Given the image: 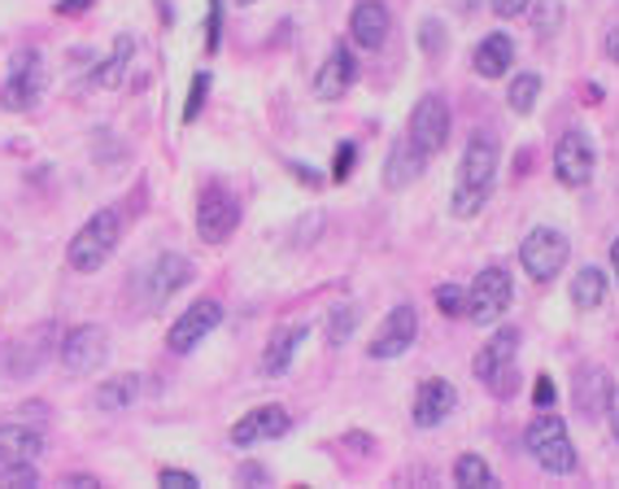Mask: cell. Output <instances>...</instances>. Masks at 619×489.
I'll return each mask as SVG.
<instances>
[{
  "label": "cell",
  "mask_w": 619,
  "mask_h": 489,
  "mask_svg": "<svg viewBox=\"0 0 619 489\" xmlns=\"http://www.w3.org/2000/svg\"><path fill=\"white\" fill-rule=\"evenodd\" d=\"M136 393H140V376H114L97 389V406L101 411H127L136 402Z\"/></svg>",
  "instance_id": "25"
},
{
  "label": "cell",
  "mask_w": 619,
  "mask_h": 489,
  "mask_svg": "<svg viewBox=\"0 0 619 489\" xmlns=\"http://www.w3.org/2000/svg\"><path fill=\"white\" fill-rule=\"evenodd\" d=\"M419 40H424V53H432V58H437V53L445 49V27H441L437 18H428V23H424V32H419Z\"/></svg>",
  "instance_id": "34"
},
{
  "label": "cell",
  "mask_w": 619,
  "mask_h": 489,
  "mask_svg": "<svg viewBox=\"0 0 619 489\" xmlns=\"http://www.w3.org/2000/svg\"><path fill=\"white\" fill-rule=\"evenodd\" d=\"M424 166H428V153H419V149L410 145V136H406V140H397V145H393L389 166H384V171H389L384 179H389V188H406L410 179H419V171H424Z\"/></svg>",
  "instance_id": "21"
},
{
  "label": "cell",
  "mask_w": 619,
  "mask_h": 489,
  "mask_svg": "<svg viewBox=\"0 0 619 489\" xmlns=\"http://www.w3.org/2000/svg\"><path fill=\"white\" fill-rule=\"evenodd\" d=\"M554 175L567 188H584L593 179V145L580 131H567L558 140V149H554Z\"/></svg>",
  "instance_id": "13"
},
{
  "label": "cell",
  "mask_w": 619,
  "mask_h": 489,
  "mask_svg": "<svg viewBox=\"0 0 619 489\" xmlns=\"http://www.w3.org/2000/svg\"><path fill=\"white\" fill-rule=\"evenodd\" d=\"M489 5H493L497 18H519V14L532 5V0H489Z\"/></svg>",
  "instance_id": "37"
},
{
  "label": "cell",
  "mask_w": 619,
  "mask_h": 489,
  "mask_svg": "<svg viewBox=\"0 0 619 489\" xmlns=\"http://www.w3.org/2000/svg\"><path fill=\"white\" fill-rule=\"evenodd\" d=\"M523 450H528L545 472H554V476H567V472L576 467V446H571V437H567V424H563V415H554L549 406H541V415L528 424Z\"/></svg>",
  "instance_id": "2"
},
{
  "label": "cell",
  "mask_w": 619,
  "mask_h": 489,
  "mask_svg": "<svg viewBox=\"0 0 619 489\" xmlns=\"http://www.w3.org/2000/svg\"><path fill=\"white\" fill-rule=\"evenodd\" d=\"M92 5H97V0H58V14H84Z\"/></svg>",
  "instance_id": "41"
},
{
  "label": "cell",
  "mask_w": 619,
  "mask_h": 489,
  "mask_svg": "<svg viewBox=\"0 0 619 489\" xmlns=\"http://www.w3.org/2000/svg\"><path fill=\"white\" fill-rule=\"evenodd\" d=\"M354 328H358V311H354V306H337L332 319H328V341H332V346H345V341L354 337Z\"/></svg>",
  "instance_id": "30"
},
{
  "label": "cell",
  "mask_w": 619,
  "mask_h": 489,
  "mask_svg": "<svg viewBox=\"0 0 619 489\" xmlns=\"http://www.w3.org/2000/svg\"><path fill=\"white\" fill-rule=\"evenodd\" d=\"M192 280V263L184 259V254H162L153 267H149V276H144V285H149V302L153 306H162L170 293H179L184 285Z\"/></svg>",
  "instance_id": "17"
},
{
  "label": "cell",
  "mask_w": 619,
  "mask_h": 489,
  "mask_svg": "<svg viewBox=\"0 0 619 489\" xmlns=\"http://www.w3.org/2000/svg\"><path fill=\"white\" fill-rule=\"evenodd\" d=\"M454 406H458V389H454L450 380L432 376V380H424L419 393H415V424H419V428H437Z\"/></svg>",
  "instance_id": "15"
},
{
  "label": "cell",
  "mask_w": 619,
  "mask_h": 489,
  "mask_svg": "<svg viewBox=\"0 0 619 489\" xmlns=\"http://www.w3.org/2000/svg\"><path fill=\"white\" fill-rule=\"evenodd\" d=\"M606 402H610V380L602 372H584L576 380V411L584 419H597V415H606Z\"/></svg>",
  "instance_id": "22"
},
{
  "label": "cell",
  "mask_w": 619,
  "mask_h": 489,
  "mask_svg": "<svg viewBox=\"0 0 619 489\" xmlns=\"http://www.w3.org/2000/svg\"><path fill=\"white\" fill-rule=\"evenodd\" d=\"M218 27H223V0H210V23H205V49H218Z\"/></svg>",
  "instance_id": "36"
},
{
  "label": "cell",
  "mask_w": 619,
  "mask_h": 489,
  "mask_svg": "<svg viewBox=\"0 0 619 489\" xmlns=\"http://www.w3.org/2000/svg\"><path fill=\"white\" fill-rule=\"evenodd\" d=\"M493 175H497V140L489 131H476L463 149V166H458L450 210L458 218H476L484 210V201L493 197Z\"/></svg>",
  "instance_id": "1"
},
{
  "label": "cell",
  "mask_w": 619,
  "mask_h": 489,
  "mask_svg": "<svg viewBox=\"0 0 619 489\" xmlns=\"http://www.w3.org/2000/svg\"><path fill=\"white\" fill-rule=\"evenodd\" d=\"M515 354H519V328H497L489 337V346L476 354V380L489 385L497 398H510L515 393Z\"/></svg>",
  "instance_id": "5"
},
{
  "label": "cell",
  "mask_w": 619,
  "mask_h": 489,
  "mask_svg": "<svg viewBox=\"0 0 619 489\" xmlns=\"http://www.w3.org/2000/svg\"><path fill=\"white\" fill-rule=\"evenodd\" d=\"M105 354H110V337H105V328H97V324H79V328H71L66 341H62V367H66L71 376H92V372L105 363Z\"/></svg>",
  "instance_id": "9"
},
{
  "label": "cell",
  "mask_w": 619,
  "mask_h": 489,
  "mask_svg": "<svg viewBox=\"0 0 619 489\" xmlns=\"http://www.w3.org/2000/svg\"><path fill=\"white\" fill-rule=\"evenodd\" d=\"M454 480H458V485H467V489H476V485H493V467H489L480 454H463V459L454 463Z\"/></svg>",
  "instance_id": "27"
},
{
  "label": "cell",
  "mask_w": 619,
  "mask_h": 489,
  "mask_svg": "<svg viewBox=\"0 0 619 489\" xmlns=\"http://www.w3.org/2000/svg\"><path fill=\"white\" fill-rule=\"evenodd\" d=\"M558 27H563V0H536V18H532V32H536L541 40H549Z\"/></svg>",
  "instance_id": "29"
},
{
  "label": "cell",
  "mask_w": 619,
  "mask_h": 489,
  "mask_svg": "<svg viewBox=\"0 0 619 489\" xmlns=\"http://www.w3.org/2000/svg\"><path fill=\"white\" fill-rule=\"evenodd\" d=\"M606 58H610V62H619V27H610V32H606Z\"/></svg>",
  "instance_id": "42"
},
{
  "label": "cell",
  "mask_w": 619,
  "mask_h": 489,
  "mask_svg": "<svg viewBox=\"0 0 619 489\" xmlns=\"http://www.w3.org/2000/svg\"><path fill=\"white\" fill-rule=\"evenodd\" d=\"M445 136H450V105L441 97H424L410 114V145L432 158L445 149Z\"/></svg>",
  "instance_id": "10"
},
{
  "label": "cell",
  "mask_w": 619,
  "mask_h": 489,
  "mask_svg": "<svg viewBox=\"0 0 619 489\" xmlns=\"http://www.w3.org/2000/svg\"><path fill=\"white\" fill-rule=\"evenodd\" d=\"M218 319H223V306H218V302H192V306L170 324L166 346H170L175 354H188L192 346H201V341L218 328Z\"/></svg>",
  "instance_id": "11"
},
{
  "label": "cell",
  "mask_w": 619,
  "mask_h": 489,
  "mask_svg": "<svg viewBox=\"0 0 619 489\" xmlns=\"http://www.w3.org/2000/svg\"><path fill=\"white\" fill-rule=\"evenodd\" d=\"M471 66H476V75L480 79H502L510 66H515V45H510V36H484L480 45H476V58H471Z\"/></svg>",
  "instance_id": "19"
},
{
  "label": "cell",
  "mask_w": 619,
  "mask_h": 489,
  "mask_svg": "<svg viewBox=\"0 0 619 489\" xmlns=\"http://www.w3.org/2000/svg\"><path fill=\"white\" fill-rule=\"evenodd\" d=\"M45 88H49L45 58H40L36 49H23V53H14V62H10V79H5V88H0V105L14 110V114H23V110H31V105L45 97Z\"/></svg>",
  "instance_id": "4"
},
{
  "label": "cell",
  "mask_w": 619,
  "mask_h": 489,
  "mask_svg": "<svg viewBox=\"0 0 619 489\" xmlns=\"http://www.w3.org/2000/svg\"><path fill=\"white\" fill-rule=\"evenodd\" d=\"M536 97H541V79H536V75H519V79L510 84V110H515V114H532Z\"/></svg>",
  "instance_id": "28"
},
{
  "label": "cell",
  "mask_w": 619,
  "mask_h": 489,
  "mask_svg": "<svg viewBox=\"0 0 619 489\" xmlns=\"http://www.w3.org/2000/svg\"><path fill=\"white\" fill-rule=\"evenodd\" d=\"M240 227V201L227 184H205L201 205H197V231L210 244H223L231 231Z\"/></svg>",
  "instance_id": "7"
},
{
  "label": "cell",
  "mask_w": 619,
  "mask_h": 489,
  "mask_svg": "<svg viewBox=\"0 0 619 489\" xmlns=\"http://www.w3.org/2000/svg\"><path fill=\"white\" fill-rule=\"evenodd\" d=\"M606 302V276L597 267H580L571 276V306L576 311H597Z\"/></svg>",
  "instance_id": "23"
},
{
  "label": "cell",
  "mask_w": 619,
  "mask_h": 489,
  "mask_svg": "<svg viewBox=\"0 0 619 489\" xmlns=\"http://www.w3.org/2000/svg\"><path fill=\"white\" fill-rule=\"evenodd\" d=\"M305 337H310V328H288V333H279V337L270 341L266 359H262V372H266V376H283L288 363H292V354H296V346H301Z\"/></svg>",
  "instance_id": "24"
},
{
  "label": "cell",
  "mask_w": 619,
  "mask_h": 489,
  "mask_svg": "<svg viewBox=\"0 0 619 489\" xmlns=\"http://www.w3.org/2000/svg\"><path fill=\"white\" fill-rule=\"evenodd\" d=\"M66 485H75V489H92V485H97V480H92V476H71V480H66Z\"/></svg>",
  "instance_id": "44"
},
{
  "label": "cell",
  "mask_w": 619,
  "mask_h": 489,
  "mask_svg": "<svg viewBox=\"0 0 619 489\" xmlns=\"http://www.w3.org/2000/svg\"><path fill=\"white\" fill-rule=\"evenodd\" d=\"M437 306H441L445 319H458V315H467V293L458 285H441L437 289Z\"/></svg>",
  "instance_id": "31"
},
{
  "label": "cell",
  "mask_w": 619,
  "mask_h": 489,
  "mask_svg": "<svg viewBox=\"0 0 619 489\" xmlns=\"http://www.w3.org/2000/svg\"><path fill=\"white\" fill-rule=\"evenodd\" d=\"M610 267H615V276H619V236H615V244H610Z\"/></svg>",
  "instance_id": "45"
},
{
  "label": "cell",
  "mask_w": 619,
  "mask_h": 489,
  "mask_svg": "<svg viewBox=\"0 0 619 489\" xmlns=\"http://www.w3.org/2000/svg\"><path fill=\"white\" fill-rule=\"evenodd\" d=\"M131 53H136V40H131V36H118V40H114V58L105 62V71H97V84H101V88H118L123 75H127V66H131Z\"/></svg>",
  "instance_id": "26"
},
{
  "label": "cell",
  "mask_w": 619,
  "mask_h": 489,
  "mask_svg": "<svg viewBox=\"0 0 619 489\" xmlns=\"http://www.w3.org/2000/svg\"><path fill=\"white\" fill-rule=\"evenodd\" d=\"M389 27H393V18H389V10L380 5V0H363V5L354 10V18H350V36L363 49H380L389 40Z\"/></svg>",
  "instance_id": "18"
},
{
  "label": "cell",
  "mask_w": 619,
  "mask_h": 489,
  "mask_svg": "<svg viewBox=\"0 0 619 489\" xmlns=\"http://www.w3.org/2000/svg\"><path fill=\"white\" fill-rule=\"evenodd\" d=\"M292 428L288 411L283 406H253L249 415H240V424L231 428V441L236 446H253V441H275Z\"/></svg>",
  "instance_id": "14"
},
{
  "label": "cell",
  "mask_w": 619,
  "mask_h": 489,
  "mask_svg": "<svg viewBox=\"0 0 619 489\" xmlns=\"http://www.w3.org/2000/svg\"><path fill=\"white\" fill-rule=\"evenodd\" d=\"M240 480H257V485H262V480H266V472H262V467H253V463H249V467H240Z\"/></svg>",
  "instance_id": "43"
},
{
  "label": "cell",
  "mask_w": 619,
  "mask_h": 489,
  "mask_svg": "<svg viewBox=\"0 0 619 489\" xmlns=\"http://www.w3.org/2000/svg\"><path fill=\"white\" fill-rule=\"evenodd\" d=\"M354 162H358V145H341V149H337V162H332V179H350V175H354Z\"/></svg>",
  "instance_id": "35"
},
{
  "label": "cell",
  "mask_w": 619,
  "mask_h": 489,
  "mask_svg": "<svg viewBox=\"0 0 619 489\" xmlns=\"http://www.w3.org/2000/svg\"><path fill=\"white\" fill-rule=\"evenodd\" d=\"M240 5H257V0H240Z\"/></svg>",
  "instance_id": "46"
},
{
  "label": "cell",
  "mask_w": 619,
  "mask_h": 489,
  "mask_svg": "<svg viewBox=\"0 0 619 489\" xmlns=\"http://www.w3.org/2000/svg\"><path fill=\"white\" fill-rule=\"evenodd\" d=\"M532 398H536V406H549V402H554V385H549V376H536Z\"/></svg>",
  "instance_id": "40"
},
{
  "label": "cell",
  "mask_w": 619,
  "mask_h": 489,
  "mask_svg": "<svg viewBox=\"0 0 619 489\" xmlns=\"http://www.w3.org/2000/svg\"><path fill=\"white\" fill-rule=\"evenodd\" d=\"M415 337H419L415 306H397V311H389V319L380 324V333H376V341L367 350H371V359H402L415 346Z\"/></svg>",
  "instance_id": "12"
},
{
  "label": "cell",
  "mask_w": 619,
  "mask_h": 489,
  "mask_svg": "<svg viewBox=\"0 0 619 489\" xmlns=\"http://www.w3.org/2000/svg\"><path fill=\"white\" fill-rule=\"evenodd\" d=\"M510 293H515L510 272L506 267H484L476 276V285H471V293H467V315L476 324H497L506 315V306H510Z\"/></svg>",
  "instance_id": "8"
},
{
  "label": "cell",
  "mask_w": 619,
  "mask_h": 489,
  "mask_svg": "<svg viewBox=\"0 0 619 489\" xmlns=\"http://www.w3.org/2000/svg\"><path fill=\"white\" fill-rule=\"evenodd\" d=\"M36 463H5V472H0V485L5 489H23V485H36Z\"/></svg>",
  "instance_id": "33"
},
{
  "label": "cell",
  "mask_w": 619,
  "mask_h": 489,
  "mask_svg": "<svg viewBox=\"0 0 619 489\" xmlns=\"http://www.w3.org/2000/svg\"><path fill=\"white\" fill-rule=\"evenodd\" d=\"M45 450V437L27 424H5L0 428V463H36Z\"/></svg>",
  "instance_id": "20"
},
{
  "label": "cell",
  "mask_w": 619,
  "mask_h": 489,
  "mask_svg": "<svg viewBox=\"0 0 619 489\" xmlns=\"http://www.w3.org/2000/svg\"><path fill=\"white\" fill-rule=\"evenodd\" d=\"M205 97H210V71H201V75L192 79V92H188V105H184V123H197Z\"/></svg>",
  "instance_id": "32"
},
{
  "label": "cell",
  "mask_w": 619,
  "mask_h": 489,
  "mask_svg": "<svg viewBox=\"0 0 619 489\" xmlns=\"http://www.w3.org/2000/svg\"><path fill=\"white\" fill-rule=\"evenodd\" d=\"M114 244H118V214H114V210H101V214H92V218L75 231L71 250H66V263H71L75 272H101L105 259L114 254Z\"/></svg>",
  "instance_id": "3"
},
{
  "label": "cell",
  "mask_w": 619,
  "mask_h": 489,
  "mask_svg": "<svg viewBox=\"0 0 619 489\" xmlns=\"http://www.w3.org/2000/svg\"><path fill=\"white\" fill-rule=\"evenodd\" d=\"M606 424H610V432H615V441H619V385H610V402H606Z\"/></svg>",
  "instance_id": "39"
},
{
  "label": "cell",
  "mask_w": 619,
  "mask_h": 489,
  "mask_svg": "<svg viewBox=\"0 0 619 489\" xmlns=\"http://www.w3.org/2000/svg\"><path fill=\"white\" fill-rule=\"evenodd\" d=\"M354 75H358L354 53H350L345 45H337V49L328 53V62L319 66V75H315V97H319V101H341L345 88L354 84Z\"/></svg>",
  "instance_id": "16"
},
{
  "label": "cell",
  "mask_w": 619,
  "mask_h": 489,
  "mask_svg": "<svg viewBox=\"0 0 619 489\" xmlns=\"http://www.w3.org/2000/svg\"><path fill=\"white\" fill-rule=\"evenodd\" d=\"M567 254H571V244H567L563 231H554V227H532L528 240H523V250H519V263H523V272H528L536 285H545V280H554V276L567 267Z\"/></svg>",
  "instance_id": "6"
},
{
  "label": "cell",
  "mask_w": 619,
  "mask_h": 489,
  "mask_svg": "<svg viewBox=\"0 0 619 489\" xmlns=\"http://www.w3.org/2000/svg\"><path fill=\"white\" fill-rule=\"evenodd\" d=\"M162 485H166V489H197V476H192V472H170V467H166V472H162Z\"/></svg>",
  "instance_id": "38"
}]
</instances>
